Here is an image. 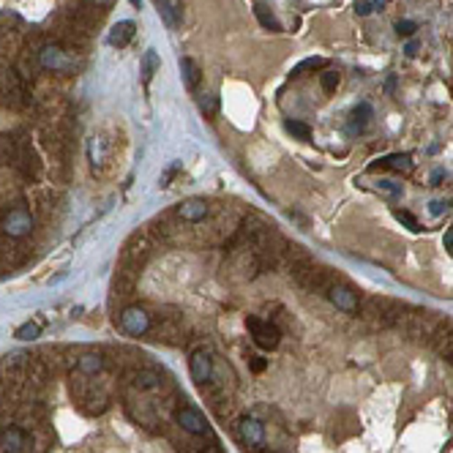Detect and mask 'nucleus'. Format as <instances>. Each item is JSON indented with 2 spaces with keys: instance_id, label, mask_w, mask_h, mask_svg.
Here are the masks:
<instances>
[{
  "instance_id": "f257e3e1",
  "label": "nucleus",
  "mask_w": 453,
  "mask_h": 453,
  "mask_svg": "<svg viewBox=\"0 0 453 453\" xmlns=\"http://www.w3.org/2000/svg\"><path fill=\"white\" fill-rule=\"evenodd\" d=\"M407 311V306L399 301H390V298H366V301L358 306V314L377 325V328H396L399 317Z\"/></svg>"
},
{
  "instance_id": "f03ea898",
  "label": "nucleus",
  "mask_w": 453,
  "mask_h": 453,
  "mask_svg": "<svg viewBox=\"0 0 453 453\" xmlns=\"http://www.w3.org/2000/svg\"><path fill=\"white\" fill-rule=\"evenodd\" d=\"M0 96H3V104L11 107V109H19L30 101L28 96V87H25V79L17 74L14 69H6L0 74Z\"/></svg>"
},
{
  "instance_id": "7ed1b4c3",
  "label": "nucleus",
  "mask_w": 453,
  "mask_h": 453,
  "mask_svg": "<svg viewBox=\"0 0 453 453\" xmlns=\"http://www.w3.org/2000/svg\"><path fill=\"white\" fill-rule=\"evenodd\" d=\"M36 58H39V66L47 69V72H55V74L74 72V58H72V52H69L66 47H61V44H44V47L36 52Z\"/></svg>"
},
{
  "instance_id": "20e7f679",
  "label": "nucleus",
  "mask_w": 453,
  "mask_h": 453,
  "mask_svg": "<svg viewBox=\"0 0 453 453\" xmlns=\"http://www.w3.org/2000/svg\"><path fill=\"white\" fill-rule=\"evenodd\" d=\"M246 328L251 333V339L257 341V347L262 350H276L279 341H282V330L273 319H260V317H249L246 319Z\"/></svg>"
},
{
  "instance_id": "39448f33",
  "label": "nucleus",
  "mask_w": 453,
  "mask_h": 453,
  "mask_svg": "<svg viewBox=\"0 0 453 453\" xmlns=\"http://www.w3.org/2000/svg\"><path fill=\"white\" fill-rule=\"evenodd\" d=\"M151 314L145 308H140V306H126L120 311V328L129 336H145V333H151Z\"/></svg>"
},
{
  "instance_id": "423d86ee",
  "label": "nucleus",
  "mask_w": 453,
  "mask_h": 453,
  "mask_svg": "<svg viewBox=\"0 0 453 453\" xmlns=\"http://www.w3.org/2000/svg\"><path fill=\"white\" fill-rule=\"evenodd\" d=\"M238 437H240V443L249 451L260 453L265 448V426L257 418H251V415H246V418L238 421Z\"/></svg>"
},
{
  "instance_id": "0eeeda50",
  "label": "nucleus",
  "mask_w": 453,
  "mask_h": 453,
  "mask_svg": "<svg viewBox=\"0 0 453 453\" xmlns=\"http://www.w3.org/2000/svg\"><path fill=\"white\" fill-rule=\"evenodd\" d=\"M0 453H33L30 434L22 426H6L0 432Z\"/></svg>"
},
{
  "instance_id": "6e6552de",
  "label": "nucleus",
  "mask_w": 453,
  "mask_h": 453,
  "mask_svg": "<svg viewBox=\"0 0 453 453\" xmlns=\"http://www.w3.org/2000/svg\"><path fill=\"white\" fill-rule=\"evenodd\" d=\"M126 410H129V415H131V421L137 423V426H143V429H148V432H158V418H156V412H153L151 401H145L143 396L137 399V396H131L129 393V399H126Z\"/></svg>"
},
{
  "instance_id": "1a4fd4ad",
  "label": "nucleus",
  "mask_w": 453,
  "mask_h": 453,
  "mask_svg": "<svg viewBox=\"0 0 453 453\" xmlns=\"http://www.w3.org/2000/svg\"><path fill=\"white\" fill-rule=\"evenodd\" d=\"M175 421H178V426H180L183 432H189L191 437H202V434H208V421H205V415H202L197 407H189V404L178 407Z\"/></svg>"
},
{
  "instance_id": "9d476101",
  "label": "nucleus",
  "mask_w": 453,
  "mask_h": 453,
  "mask_svg": "<svg viewBox=\"0 0 453 453\" xmlns=\"http://www.w3.org/2000/svg\"><path fill=\"white\" fill-rule=\"evenodd\" d=\"M3 232L8 235V238H25V235H30V229H33V216H30V211H25V208H11L6 216H3Z\"/></svg>"
},
{
  "instance_id": "9b49d317",
  "label": "nucleus",
  "mask_w": 453,
  "mask_h": 453,
  "mask_svg": "<svg viewBox=\"0 0 453 453\" xmlns=\"http://www.w3.org/2000/svg\"><path fill=\"white\" fill-rule=\"evenodd\" d=\"M325 295H328V301L333 303L336 308H341V311H347V314H358V293L352 290V287H347V284H341L339 279L325 290Z\"/></svg>"
},
{
  "instance_id": "f8f14e48",
  "label": "nucleus",
  "mask_w": 453,
  "mask_h": 453,
  "mask_svg": "<svg viewBox=\"0 0 453 453\" xmlns=\"http://www.w3.org/2000/svg\"><path fill=\"white\" fill-rule=\"evenodd\" d=\"M151 333L156 341H164V344H183V325H180V319L178 317H164V319H158L156 325H151Z\"/></svg>"
},
{
  "instance_id": "ddd939ff",
  "label": "nucleus",
  "mask_w": 453,
  "mask_h": 453,
  "mask_svg": "<svg viewBox=\"0 0 453 453\" xmlns=\"http://www.w3.org/2000/svg\"><path fill=\"white\" fill-rule=\"evenodd\" d=\"M189 372H191V379L197 385L211 382V377H213V358H211V352L208 350H194L191 358H189Z\"/></svg>"
},
{
  "instance_id": "4468645a",
  "label": "nucleus",
  "mask_w": 453,
  "mask_h": 453,
  "mask_svg": "<svg viewBox=\"0 0 453 453\" xmlns=\"http://www.w3.org/2000/svg\"><path fill=\"white\" fill-rule=\"evenodd\" d=\"M109 407V393H107V388H101V385H96L93 382V388H90V393L79 401V410L85 412V415H101L104 410Z\"/></svg>"
},
{
  "instance_id": "2eb2a0df",
  "label": "nucleus",
  "mask_w": 453,
  "mask_h": 453,
  "mask_svg": "<svg viewBox=\"0 0 453 453\" xmlns=\"http://www.w3.org/2000/svg\"><path fill=\"white\" fill-rule=\"evenodd\" d=\"M14 164H17V167H19V172H22V175H28V178H36V175H39V169H41V161H39L36 151L30 148V143H17V156H14Z\"/></svg>"
},
{
  "instance_id": "dca6fc26",
  "label": "nucleus",
  "mask_w": 453,
  "mask_h": 453,
  "mask_svg": "<svg viewBox=\"0 0 453 453\" xmlns=\"http://www.w3.org/2000/svg\"><path fill=\"white\" fill-rule=\"evenodd\" d=\"M175 213H178V219H183V222H189V224H200V222L208 219L211 208H208L205 200H186V202L178 205Z\"/></svg>"
},
{
  "instance_id": "f3484780",
  "label": "nucleus",
  "mask_w": 453,
  "mask_h": 453,
  "mask_svg": "<svg viewBox=\"0 0 453 453\" xmlns=\"http://www.w3.org/2000/svg\"><path fill=\"white\" fill-rule=\"evenodd\" d=\"M377 169L410 172V169H412V156H410V153H390V156H382L375 164H369V172H377Z\"/></svg>"
},
{
  "instance_id": "a211bd4d",
  "label": "nucleus",
  "mask_w": 453,
  "mask_h": 453,
  "mask_svg": "<svg viewBox=\"0 0 453 453\" xmlns=\"http://www.w3.org/2000/svg\"><path fill=\"white\" fill-rule=\"evenodd\" d=\"M156 6H158V14H161V19L167 22V28H180V22H183V6H180V0H156Z\"/></svg>"
},
{
  "instance_id": "6ab92c4d",
  "label": "nucleus",
  "mask_w": 453,
  "mask_h": 453,
  "mask_svg": "<svg viewBox=\"0 0 453 453\" xmlns=\"http://www.w3.org/2000/svg\"><path fill=\"white\" fill-rule=\"evenodd\" d=\"M134 33H137V25H134L131 19H123V22H118V25H112L107 41H109L112 47H126V44L134 39Z\"/></svg>"
},
{
  "instance_id": "aec40b11",
  "label": "nucleus",
  "mask_w": 453,
  "mask_h": 453,
  "mask_svg": "<svg viewBox=\"0 0 453 453\" xmlns=\"http://www.w3.org/2000/svg\"><path fill=\"white\" fill-rule=\"evenodd\" d=\"M131 377H134L131 379L134 390H158L164 385V379H161V375L156 369H137Z\"/></svg>"
},
{
  "instance_id": "412c9836",
  "label": "nucleus",
  "mask_w": 453,
  "mask_h": 453,
  "mask_svg": "<svg viewBox=\"0 0 453 453\" xmlns=\"http://www.w3.org/2000/svg\"><path fill=\"white\" fill-rule=\"evenodd\" d=\"M101 369H104L101 352H82V355L76 358V372H82V375H87V377H96Z\"/></svg>"
},
{
  "instance_id": "4be33fe9",
  "label": "nucleus",
  "mask_w": 453,
  "mask_h": 453,
  "mask_svg": "<svg viewBox=\"0 0 453 453\" xmlns=\"http://www.w3.org/2000/svg\"><path fill=\"white\" fill-rule=\"evenodd\" d=\"M180 76H183V85L189 90H197L200 87V79H202L200 63L194 58H180Z\"/></svg>"
},
{
  "instance_id": "5701e85b",
  "label": "nucleus",
  "mask_w": 453,
  "mask_h": 453,
  "mask_svg": "<svg viewBox=\"0 0 453 453\" xmlns=\"http://www.w3.org/2000/svg\"><path fill=\"white\" fill-rule=\"evenodd\" d=\"M369 118H372V104H369V101H361V104L352 109V115H350V131H352V134H361V131L366 129Z\"/></svg>"
},
{
  "instance_id": "b1692460",
  "label": "nucleus",
  "mask_w": 453,
  "mask_h": 453,
  "mask_svg": "<svg viewBox=\"0 0 453 453\" xmlns=\"http://www.w3.org/2000/svg\"><path fill=\"white\" fill-rule=\"evenodd\" d=\"M87 156H90V164L93 169H101L107 164V143L101 137H90L87 143Z\"/></svg>"
},
{
  "instance_id": "393cba45",
  "label": "nucleus",
  "mask_w": 453,
  "mask_h": 453,
  "mask_svg": "<svg viewBox=\"0 0 453 453\" xmlns=\"http://www.w3.org/2000/svg\"><path fill=\"white\" fill-rule=\"evenodd\" d=\"M28 434H30V443H33V453H44L52 445V432L47 426H33Z\"/></svg>"
},
{
  "instance_id": "a878e982",
  "label": "nucleus",
  "mask_w": 453,
  "mask_h": 453,
  "mask_svg": "<svg viewBox=\"0 0 453 453\" xmlns=\"http://www.w3.org/2000/svg\"><path fill=\"white\" fill-rule=\"evenodd\" d=\"M134 284H137L134 273H129V268H123V271L118 273V279H115V295H120V298L134 295Z\"/></svg>"
},
{
  "instance_id": "bb28decb",
  "label": "nucleus",
  "mask_w": 453,
  "mask_h": 453,
  "mask_svg": "<svg viewBox=\"0 0 453 453\" xmlns=\"http://www.w3.org/2000/svg\"><path fill=\"white\" fill-rule=\"evenodd\" d=\"M254 14H257V19H260L262 28H268V30H273V33L282 30V22L273 17V11H271L265 3H257V6H254Z\"/></svg>"
},
{
  "instance_id": "cd10ccee",
  "label": "nucleus",
  "mask_w": 453,
  "mask_h": 453,
  "mask_svg": "<svg viewBox=\"0 0 453 453\" xmlns=\"http://www.w3.org/2000/svg\"><path fill=\"white\" fill-rule=\"evenodd\" d=\"M158 66H161V61H158V55H156V50H148L145 55H143V66H140V72H143V82L148 85L153 79V74L158 72Z\"/></svg>"
},
{
  "instance_id": "c85d7f7f",
  "label": "nucleus",
  "mask_w": 453,
  "mask_h": 453,
  "mask_svg": "<svg viewBox=\"0 0 453 453\" xmlns=\"http://www.w3.org/2000/svg\"><path fill=\"white\" fill-rule=\"evenodd\" d=\"M17 143L11 137H0V164H14Z\"/></svg>"
},
{
  "instance_id": "c756f323",
  "label": "nucleus",
  "mask_w": 453,
  "mask_h": 453,
  "mask_svg": "<svg viewBox=\"0 0 453 453\" xmlns=\"http://www.w3.org/2000/svg\"><path fill=\"white\" fill-rule=\"evenodd\" d=\"M39 333H41V328H39L36 322H25V325H19V328H17V333H14V336H17L19 341H33V339H39Z\"/></svg>"
},
{
  "instance_id": "7c9ffc66",
  "label": "nucleus",
  "mask_w": 453,
  "mask_h": 453,
  "mask_svg": "<svg viewBox=\"0 0 453 453\" xmlns=\"http://www.w3.org/2000/svg\"><path fill=\"white\" fill-rule=\"evenodd\" d=\"M322 66H325L322 58H306V61H301V63L293 69V76H301L303 72H314V69H322Z\"/></svg>"
},
{
  "instance_id": "2f4dec72",
  "label": "nucleus",
  "mask_w": 453,
  "mask_h": 453,
  "mask_svg": "<svg viewBox=\"0 0 453 453\" xmlns=\"http://www.w3.org/2000/svg\"><path fill=\"white\" fill-rule=\"evenodd\" d=\"M200 109L208 115V118H213L216 112H219V98L213 96V93H208V96H202L200 98Z\"/></svg>"
},
{
  "instance_id": "473e14b6",
  "label": "nucleus",
  "mask_w": 453,
  "mask_h": 453,
  "mask_svg": "<svg viewBox=\"0 0 453 453\" xmlns=\"http://www.w3.org/2000/svg\"><path fill=\"white\" fill-rule=\"evenodd\" d=\"M287 131L295 134L298 140H308V137H311V129H308L306 123H301V120H287Z\"/></svg>"
},
{
  "instance_id": "72a5a7b5",
  "label": "nucleus",
  "mask_w": 453,
  "mask_h": 453,
  "mask_svg": "<svg viewBox=\"0 0 453 453\" xmlns=\"http://www.w3.org/2000/svg\"><path fill=\"white\" fill-rule=\"evenodd\" d=\"M393 216H396V219H399L401 224L407 226V229H412V232H418V229H421L418 219H415V216H412L410 211H401V208H399V211H393Z\"/></svg>"
},
{
  "instance_id": "f704fd0d",
  "label": "nucleus",
  "mask_w": 453,
  "mask_h": 453,
  "mask_svg": "<svg viewBox=\"0 0 453 453\" xmlns=\"http://www.w3.org/2000/svg\"><path fill=\"white\" fill-rule=\"evenodd\" d=\"M319 82H322V90H325V93H333V90L339 87V82H341V76H339V72H325Z\"/></svg>"
},
{
  "instance_id": "c9c22d12",
  "label": "nucleus",
  "mask_w": 453,
  "mask_h": 453,
  "mask_svg": "<svg viewBox=\"0 0 453 453\" xmlns=\"http://www.w3.org/2000/svg\"><path fill=\"white\" fill-rule=\"evenodd\" d=\"M178 172H180V164H172L169 169H164V172H161V178H158V186H161V189H167Z\"/></svg>"
},
{
  "instance_id": "e433bc0d",
  "label": "nucleus",
  "mask_w": 453,
  "mask_h": 453,
  "mask_svg": "<svg viewBox=\"0 0 453 453\" xmlns=\"http://www.w3.org/2000/svg\"><path fill=\"white\" fill-rule=\"evenodd\" d=\"M246 361H249V369H251V372H257V375H262V372L268 369V361H265V358H260V355H249Z\"/></svg>"
},
{
  "instance_id": "4c0bfd02",
  "label": "nucleus",
  "mask_w": 453,
  "mask_h": 453,
  "mask_svg": "<svg viewBox=\"0 0 453 453\" xmlns=\"http://www.w3.org/2000/svg\"><path fill=\"white\" fill-rule=\"evenodd\" d=\"M415 30H418V25H415V22H410V19L396 22V33H399V36H412Z\"/></svg>"
},
{
  "instance_id": "58836bf2",
  "label": "nucleus",
  "mask_w": 453,
  "mask_h": 453,
  "mask_svg": "<svg viewBox=\"0 0 453 453\" xmlns=\"http://www.w3.org/2000/svg\"><path fill=\"white\" fill-rule=\"evenodd\" d=\"M87 6H93V8H98V11H107L109 6H112V0H85Z\"/></svg>"
},
{
  "instance_id": "ea45409f",
  "label": "nucleus",
  "mask_w": 453,
  "mask_h": 453,
  "mask_svg": "<svg viewBox=\"0 0 453 453\" xmlns=\"http://www.w3.org/2000/svg\"><path fill=\"white\" fill-rule=\"evenodd\" d=\"M202 453H224V451H222V445H219V443H211V445H205V448H202Z\"/></svg>"
},
{
  "instance_id": "a19ab883",
  "label": "nucleus",
  "mask_w": 453,
  "mask_h": 453,
  "mask_svg": "<svg viewBox=\"0 0 453 453\" xmlns=\"http://www.w3.org/2000/svg\"><path fill=\"white\" fill-rule=\"evenodd\" d=\"M355 11H358V14H361V17H366V14H369V11H372V6H369V3H361V6H358V8H355Z\"/></svg>"
},
{
  "instance_id": "79ce46f5",
  "label": "nucleus",
  "mask_w": 453,
  "mask_h": 453,
  "mask_svg": "<svg viewBox=\"0 0 453 453\" xmlns=\"http://www.w3.org/2000/svg\"><path fill=\"white\" fill-rule=\"evenodd\" d=\"M429 211H432L434 216H440V213H443V202H432V208H429Z\"/></svg>"
},
{
  "instance_id": "37998d69",
  "label": "nucleus",
  "mask_w": 453,
  "mask_h": 453,
  "mask_svg": "<svg viewBox=\"0 0 453 453\" xmlns=\"http://www.w3.org/2000/svg\"><path fill=\"white\" fill-rule=\"evenodd\" d=\"M445 249H451V251H453V229H448V232H445Z\"/></svg>"
},
{
  "instance_id": "c03bdc74",
  "label": "nucleus",
  "mask_w": 453,
  "mask_h": 453,
  "mask_svg": "<svg viewBox=\"0 0 453 453\" xmlns=\"http://www.w3.org/2000/svg\"><path fill=\"white\" fill-rule=\"evenodd\" d=\"M415 50H418V44H415V41H410V44H407V50H404V52H407V55H415Z\"/></svg>"
},
{
  "instance_id": "a18cd8bd",
  "label": "nucleus",
  "mask_w": 453,
  "mask_h": 453,
  "mask_svg": "<svg viewBox=\"0 0 453 453\" xmlns=\"http://www.w3.org/2000/svg\"><path fill=\"white\" fill-rule=\"evenodd\" d=\"M440 178H443V169H437V172L432 175V186H437V180H440Z\"/></svg>"
},
{
  "instance_id": "49530a36",
  "label": "nucleus",
  "mask_w": 453,
  "mask_h": 453,
  "mask_svg": "<svg viewBox=\"0 0 453 453\" xmlns=\"http://www.w3.org/2000/svg\"><path fill=\"white\" fill-rule=\"evenodd\" d=\"M129 3H131L134 8H140V6H143V0H129Z\"/></svg>"
}]
</instances>
